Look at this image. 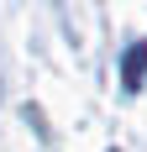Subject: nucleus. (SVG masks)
Segmentation results:
<instances>
[{"mask_svg":"<svg viewBox=\"0 0 147 152\" xmlns=\"http://www.w3.org/2000/svg\"><path fill=\"white\" fill-rule=\"evenodd\" d=\"M147 79V42H132V53H126V89H137Z\"/></svg>","mask_w":147,"mask_h":152,"instance_id":"f257e3e1","label":"nucleus"}]
</instances>
